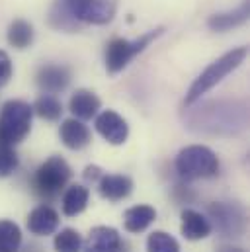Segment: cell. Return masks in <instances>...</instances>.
Returning <instances> with one entry per match:
<instances>
[{
  "mask_svg": "<svg viewBox=\"0 0 250 252\" xmlns=\"http://www.w3.org/2000/svg\"><path fill=\"white\" fill-rule=\"evenodd\" d=\"M247 106L237 102H209L188 118L189 129L211 135H235L247 127Z\"/></svg>",
  "mask_w": 250,
  "mask_h": 252,
  "instance_id": "6da1fadb",
  "label": "cell"
},
{
  "mask_svg": "<svg viewBox=\"0 0 250 252\" xmlns=\"http://www.w3.org/2000/svg\"><path fill=\"white\" fill-rule=\"evenodd\" d=\"M247 55H249V49H247V47H237V49H231V51H227L225 55H221L217 61H213V63L209 64V66L193 80V84L189 86L186 98H184V104H186V106H193L195 102H199L203 94H207V92H209L213 86H217L225 76H229L235 68H239L241 64L245 63Z\"/></svg>",
  "mask_w": 250,
  "mask_h": 252,
  "instance_id": "7a4b0ae2",
  "label": "cell"
},
{
  "mask_svg": "<svg viewBox=\"0 0 250 252\" xmlns=\"http://www.w3.org/2000/svg\"><path fill=\"white\" fill-rule=\"evenodd\" d=\"M33 110L24 100H8L0 110V145L16 147L31 129Z\"/></svg>",
  "mask_w": 250,
  "mask_h": 252,
  "instance_id": "3957f363",
  "label": "cell"
},
{
  "mask_svg": "<svg viewBox=\"0 0 250 252\" xmlns=\"http://www.w3.org/2000/svg\"><path fill=\"white\" fill-rule=\"evenodd\" d=\"M176 172L184 180H201L213 178L219 172V158L217 155L203 145H189L182 149L176 157Z\"/></svg>",
  "mask_w": 250,
  "mask_h": 252,
  "instance_id": "277c9868",
  "label": "cell"
},
{
  "mask_svg": "<svg viewBox=\"0 0 250 252\" xmlns=\"http://www.w3.org/2000/svg\"><path fill=\"white\" fill-rule=\"evenodd\" d=\"M162 32H164V28H156V30H151V32L143 33L141 37H137L133 41L124 39V37L112 39L106 45V70H108V74L122 72L139 53H143L156 37H160Z\"/></svg>",
  "mask_w": 250,
  "mask_h": 252,
  "instance_id": "5b68a950",
  "label": "cell"
},
{
  "mask_svg": "<svg viewBox=\"0 0 250 252\" xmlns=\"http://www.w3.org/2000/svg\"><path fill=\"white\" fill-rule=\"evenodd\" d=\"M70 176H72V170L68 162L59 155H53L35 170L33 191L43 199H53L64 189Z\"/></svg>",
  "mask_w": 250,
  "mask_h": 252,
  "instance_id": "8992f818",
  "label": "cell"
},
{
  "mask_svg": "<svg viewBox=\"0 0 250 252\" xmlns=\"http://www.w3.org/2000/svg\"><path fill=\"white\" fill-rule=\"evenodd\" d=\"M70 16L84 24H110L118 12V0H61Z\"/></svg>",
  "mask_w": 250,
  "mask_h": 252,
  "instance_id": "52a82bcc",
  "label": "cell"
},
{
  "mask_svg": "<svg viewBox=\"0 0 250 252\" xmlns=\"http://www.w3.org/2000/svg\"><path fill=\"white\" fill-rule=\"evenodd\" d=\"M207 213L213 219V225L221 237H241L247 229V215L239 203L215 201L207 207Z\"/></svg>",
  "mask_w": 250,
  "mask_h": 252,
  "instance_id": "ba28073f",
  "label": "cell"
},
{
  "mask_svg": "<svg viewBox=\"0 0 250 252\" xmlns=\"http://www.w3.org/2000/svg\"><path fill=\"white\" fill-rule=\"evenodd\" d=\"M124 251V243L120 233L114 227H94L90 229L86 241L82 243V251L80 252H122Z\"/></svg>",
  "mask_w": 250,
  "mask_h": 252,
  "instance_id": "9c48e42d",
  "label": "cell"
},
{
  "mask_svg": "<svg viewBox=\"0 0 250 252\" xmlns=\"http://www.w3.org/2000/svg\"><path fill=\"white\" fill-rule=\"evenodd\" d=\"M96 131L110 145H124L127 141V137H129L127 122L114 110H106L96 118Z\"/></svg>",
  "mask_w": 250,
  "mask_h": 252,
  "instance_id": "30bf717a",
  "label": "cell"
},
{
  "mask_svg": "<svg viewBox=\"0 0 250 252\" xmlns=\"http://www.w3.org/2000/svg\"><path fill=\"white\" fill-rule=\"evenodd\" d=\"M37 86L47 94L62 92L70 82V68L64 64H43L35 74Z\"/></svg>",
  "mask_w": 250,
  "mask_h": 252,
  "instance_id": "8fae6325",
  "label": "cell"
},
{
  "mask_svg": "<svg viewBox=\"0 0 250 252\" xmlns=\"http://www.w3.org/2000/svg\"><path fill=\"white\" fill-rule=\"evenodd\" d=\"M59 221V213L51 205H37L28 215V229L37 237H47L57 231Z\"/></svg>",
  "mask_w": 250,
  "mask_h": 252,
  "instance_id": "7c38bea8",
  "label": "cell"
},
{
  "mask_svg": "<svg viewBox=\"0 0 250 252\" xmlns=\"http://www.w3.org/2000/svg\"><path fill=\"white\" fill-rule=\"evenodd\" d=\"M59 137H61L62 145L70 151H80V149L88 147L90 141H92L90 129L76 118H70V120L62 122L61 129H59Z\"/></svg>",
  "mask_w": 250,
  "mask_h": 252,
  "instance_id": "4fadbf2b",
  "label": "cell"
},
{
  "mask_svg": "<svg viewBox=\"0 0 250 252\" xmlns=\"http://www.w3.org/2000/svg\"><path fill=\"white\" fill-rule=\"evenodd\" d=\"M100 106H102L100 98H98L92 90H86V88L76 90V92L70 96V102H68L70 114H72L76 120H80V122L92 120V118L98 114Z\"/></svg>",
  "mask_w": 250,
  "mask_h": 252,
  "instance_id": "5bb4252c",
  "label": "cell"
},
{
  "mask_svg": "<svg viewBox=\"0 0 250 252\" xmlns=\"http://www.w3.org/2000/svg\"><path fill=\"white\" fill-rule=\"evenodd\" d=\"M133 189V180L124 174H102L98 180V191L108 201H122Z\"/></svg>",
  "mask_w": 250,
  "mask_h": 252,
  "instance_id": "9a60e30c",
  "label": "cell"
},
{
  "mask_svg": "<svg viewBox=\"0 0 250 252\" xmlns=\"http://www.w3.org/2000/svg\"><path fill=\"white\" fill-rule=\"evenodd\" d=\"M250 16V2L245 0L239 8L235 10H229V12H219V14H213L209 20H207V28L211 32H229L233 28H239L243 26Z\"/></svg>",
  "mask_w": 250,
  "mask_h": 252,
  "instance_id": "2e32d148",
  "label": "cell"
},
{
  "mask_svg": "<svg viewBox=\"0 0 250 252\" xmlns=\"http://www.w3.org/2000/svg\"><path fill=\"white\" fill-rule=\"evenodd\" d=\"M182 235L188 241H201L211 235V223L195 209L182 211Z\"/></svg>",
  "mask_w": 250,
  "mask_h": 252,
  "instance_id": "e0dca14e",
  "label": "cell"
},
{
  "mask_svg": "<svg viewBox=\"0 0 250 252\" xmlns=\"http://www.w3.org/2000/svg\"><path fill=\"white\" fill-rule=\"evenodd\" d=\"M156 219V209L151 205H133L124 213V227L129 233H143Z\"/></svg>",
  "mask_w": 250,
  "mask_h": 252,
  "instance_id": "ac0fdd59",
  "label": "cell"
},
{
  "mask_svg": "<svg viewBox=\"0 0 250 252\" xmlns=\"http://www.w3.org/2000/svg\"><path fill=\"white\" fill-rule=\"evenodd\" d=\"M88 199H90V191L86 186L82 184H72L70 188L64 191L62 195V213L66 217H76L80 215L86 205H88Z\"/></svg>",
  "mask_w": 250,
  "mask_h": 252,
  "instance_id": "d6986e66",
  "label": "cell"
},
{
  "mask_svg": "<svg viewBox=\"0 0 250 252\" xmlns=\"http://www.w3.org/2000/svg\"><path fill=\"white\" fill-rule=\"evenodd\" d=\"M8 43L18 51L28 49L33 43V26L26 20H14L8 28Z\"/></svg>",
  "mask_w": 250,
  "mask_h": 252,
  "instance_id": "ffe728a7",
  "label": "cell"
},
{
  "mask_svg": "<svg viewBox=\"0 0 250 252\" xmlns=\"http://www.w3.org/2000/svg\"><path fill=\"white\" fill-rule=\"evenodd\" d=\"M33 114H37L41 120L47 122H57L62 114V104L59 98L51 96V94H43L35 100V104L31 106Z\"/></svg>",
  "mask_w": 250,
  "mask_h": 252,
  "instance_id": "44dd1931",
  "label": "cell"
},
{
  "mask_svg": "<svg viewBox=\"0 0 250 252\" xmlns=\"http://www.w3.org/2000/svg\"><path fill=\"white\" fill-rule=\"evenodd\" d=\"M49 24H51L55 30H61V32H78V30L82 28V24L76 22V20L70 16V12L64 8V4H62L61 0H57V2L53 4L51 12H49Z\"/></svg>",
  "mask_w": 250,
  "mask_h": 252,
  "instance_id": "7402d4cb",
  "label": "cell"
},
{
  "mask_svg": "<svg viewBox=\"0 0 250 252\" xmlns=\"http://www.w3.org/2000/svg\"><path fill=\"white\" fill-rule=\"evenodd\" d=\"M22 245V231L14 221H0V252H18Z\"/></svg>",
  "mask_w": 250,
  "mask_h": 252,
  "instance_id": "603a6c76",
  "label": "cell"
},
{
  "mask_svg": "<svg viewBox=\"0 0 250 252\" xmlns=\"http://www.w3.org/2000/svg\"><path fill=\"white\" fill-rule=\"evenodd\" d=\"M53 247L57 252H80L82 251V237L76 229H62L61 233L55 235Z\"/></svg>",
  "mask_w": 250,
  "mask_h": 252,
  "instance_id": "cb8c5ba5",
  "label": "cell"
},
{
  "mask_svg": "<svg viewBox=\"0 0 250 252\" xmlns=\"http://www.w3.org/2000/svg\"><path fill=\"white\" fill-rule=\"evenodd\" d=\"M147 252H180V245L172 235L155 231L147 239Z\"/></svg>",
  "mask_w": 250,
  "mask_h": 252,
  "instance_id": "d4e9b609",
  "label": "cell"
},
{
  "mask_svg": "<svg viewBox=\"0 0 250 252\" xmlns=\"http://www.w3.org/2000/svg\"><path fill=\"white\" fill-rule=\"evenodd\" d=\"M18 164H20V158L14 147L0 145V178H8L10 174H14Z\"/></svg>",
  "mask_w": 250,
  "mask_h": 252,
  "instance_id": "484cf974",
  "label": "cell"
},
{
  "mask_svg": "<svg viewBox=\"0 0 250 252\" xmlns=\"http://www.w3.org/2000/svg\"><path fill=\"white\" fill-rule=\"evenodd\" d=\"M12 78V61L6 51H0V86H4Z\"/></svg>",
  "mask_w": 250,
  "mask_h": 252,
  "instance_id": "4316f807",
  "label": "cell"
},
{
  "mask_svg": "<svg viewBox=\"0 0 250 252\" xmlns=\"http://www.w3.org/2000/svg\"><path fill=\"white\" fill-rule=\"evenodd\" d=\"M102 168L100 166H86L84 168V180L86 182H98L102 178Z\"/></svg>",
  "mask_w": 250,
  "mask_h": 252,
  "instance_id": "83f0119b",
  "label": "cell"
},
{
  "mask_svg": "<svg viewBox=\"0 0 250 252\" xmlns=\"http://www.w3.org/2000/svg\"><path fill=\"white\" fill-rule=\"evenodd\" d=\"M217 252H245V251H241V249H235V247H221Z\"/></svg>",
  "mask_w": 250,
  "mask_h": 252,
  "instance_id": "f1b7e54d",
  "label": "cell"
}]
</instances>
